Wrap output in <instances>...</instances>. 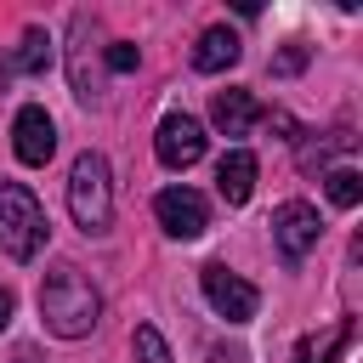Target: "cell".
Here are the masks:
<instances>
[{
  "mask_svg": "<svg viewBox=\"0 0 363 363\" xmlns=\"http://www.w3.org/2000/svg\"><path fill=\"white\" fill-rule=\"evenodd\" d=\"M40 318L51 335L62 340H85L102 318V295L79 278V267H57L45 284H40Z\"/></svg>",
  "mask_w": 363,
  "mask_h": 363,
  "instance_id": "6da1fadb",
  "label": "cell"
},
{
  "mask_svg": "<svg viewBox=\"0 0 363 363\" xmlns=\"http://www.w3.org/2000/svg\"><path fill=\"white\" fill-rule=\"evenodd\" d=\"M153 153H159L164 170L199 164V159H204V125H199L193 113H164L159 130H153Z\"/></svg>",
  "mask_w": 363,
  "mask_h": 363,
  "instance_id": "8992f818",
  "label": "cell"
},
{
  "mask_svg": "<svg viewBox=\"0 0 363 363\" xmlns=\"http://www.w3.org/2000/svg\"><path fill=\"white\" fill-rule=\"evenodd\" d=\"M255 153L250 147H227L221 153V164H216V193L227 199V204H250V193H255Z\"/></svg>",
  "mask_w": 363,
  "mask_h": 363,
  "instance_id": "30bf717a",
  "label": "cell"
},
{
  "mask_svg": "<svg viewBox=\"0 0 363 363\" xmlns=\"http://www.w3.org/2000/svg\"><path fill=\"white\" fill-rule=\"evenodd\" d=\"M91 34H96V23L79 11V17H74V45H68V79H74V96H79V102H96V96H102V85H96V74H91Z\"/></svg>",
  "mask_w": 363,
  "mask_h": 363,
  "instance_id": "8fae6325",
  "label": "cell"
},
{
  "mask_svg": "<svg viewBox=\"0 0 363 363\" xmlns=\"http://www.w3.org/2000/svg\"><path fill=\"white\" fill-rule=\"evenodd\" d=\"M323 193H329V204L352 210V204L363 199V176H357L352 164H340V170H329V176H323Z\"/></svg>",
  "mask_w": 363,
  "mask_h": 363,
  "instance_id": "5bb4252c",
  "label": "cell"
},
{
  "mask_svg": "<svg viewBox=\"0 0 363 363\" xmlns=\"http://www.w3.org/2000/svg\"><path fill=\"white\" fill-rule=\"evenodd\" d=\"M11 147L23 164H45L57 153V119L40 108V102H23L17 119H11Z\"/></svg>",
  "mask_w": 363,
  "mask_h": 363,
  "instance_id": "52a82bcc",
  "label": "cell"
},
{
  "mask_svg": "<svg viewBox=\"0 0 363 363\" xmlns=\"http://www.w3.org/2000/svg\"><path fill=\"white\" fill-rule=\"evenodd\" d=\"M199 284H204V301L227 318V323H250L255 312H261V289L250 284V278H238V272H227L221 261H210L204 272H199Z\"/></svg>",
  "mask_w": 363,
  "mask_h": 363,
  "instance_id": "5b68a950",
  "label": "cell"
},
{
  "mask_svg": "<svg viewBox=\"0 0 363 363\" xmlns=\"http://www.w3.org/2000/svg\"><path fill=\"white\" fill-rule=\"evenodd\" d=\"M51 238V221L40 210V199L23 182H0V244L11 261H34Z\"/></svg>",
  "mask_w": 363,
  "mask_h": 363,
  "instance_id": "3957f363",
  "label": "cell"
},
{
  "mask_svg": "<svg viewBox=\"0 0 363 363\" xmlns=\"http://www.w3.org/2000/svg\"><path fill=\"white\" fill-rule=\"evenodd\" d=\"M130 352H136V363H176V357H170V346H164V335H159L153 323H136Z\"/></svg>",
  "mask_w": 363,
  "mask_h": 363,
  "instance_id": "9a60e30c",
  "label": "cell"
},
{
  "mask_svg": "<svg viewBox=\"0 0 363 363\" xmlns=\"http://www.w3.org/2000/svg\"><path fill=\"white\" fill-rule=\"evenodd\" d=\"M238 57H244V45H238L233 28H204L199 45H193V68H199V74H221V68H233Z\"/></svg>",
  "mask_w": 363,
  "mask_h": 363,
  "instance_id": "7c38bea8",
  "label": "cell"
},
{
  "mask_svg": "<svg viewBox=\"0 0 363 363\" xmlns=\"http://www.w3.org/2000/svg\"><path fill=\"white\" fill-rule=\"evenodd\" d=\"M11 312H17V295H11V289H6V284H0V329H6V323H11Z\"/></svg>",
  "mask_w": 363,
  "mask_h": 363,
  "instance_id": "d6986e66",
  "label": "cell"
},
{
  "mask_svg": "<svg viewBox=\"0 0 363 363\" xmlns=\"http://www.w3.org/2000/svg\"><path fill=\"white\" fill-rule=\"evenodd\" d=\"M210 119H216L221 136H250V125L261 119V102H255L244 85H227V91L210 96Z\"/></svg>",
  "mask_w": 363,
  "mask_h": 363,
  "instance_id": "9c48e42d",
  "label": "cell"
},
{
  "mask_svg": "<svg viewBox=\"0 0 363 363\" xmlns=\"http://www.w3.org/2000/svg\"><path fill=\"white\" fill-rule=\"evenodd\" d=\"M108 68H113V74H130V68H136V45H130V40H113V45H108Z\"/></svg>",
  "mask_w": 363,
  "mask_h": 363,
  "instance_id": "2e32d148",
  "label": "cell"
},
{
  "mask_svg": "<svg viewBox=\"0 0 363 363\" xmlns=\"http://www.w3.org/2000/svg\"><path fill=\"white\" fill-rule=\"evenodd\" d=\"M68 216L85 238H102L113 227V182H108V159L102 153H79L68 170Z\"/></svg>",
  "mask_w": 363,
  "mask_h": 363,
  "instance_id": "7a4b0ae2",
  "label": "cell"
},
{
  "mask_svg": "<svg viewBox=\"0 0 363 363\" xmlns=\"http://www.w3.org/2000/svg\"><path fill=\"white\" fill-rule=\"evenodd\" d=\"M318 238H323V221H318V210L306 199H284L272 210V244H278L284 261H306L318 250Z\"/></svg>",
  "mask_w": 363,
  "mask_h": 363,
  "instance_id": "277c9868",
  "label": "cell"
},
{
  "mask_svg": "<svg viewBox=\"0 0 363 363\" xmlns=\"http://www.w3.org/2000/svg\"><path fill=\"white\" fill-rule=\"evenodd\" d=\"M346 340H352V323H340V335H335V346H329V352H323V357H312V346H306V340H301V346H295V363H329V357H335V352H340V346H346Z\"/></svg>",
  "mask_w": 363,
  "mask_h": 363,
  "instance_id": "e0dca14e",
  "label": "cell"
},
{
  "mask_svg": "<svg viewBox=\"0 0 363 363\" xmlns=\"http://www.w3.org/2000/svg\"><path fill=\"white\" fill-rule=\"evenodd\" d=\"M272 68H278V74H301V68H306V45H284V51L272 57Z\"/></svg>",
  "mask_w": 363,
  "mask_h": 363,
  "instance_id": "ac0fdd59",
  "label": "cell"
},
{
  "mask_svg": "<svg viewBox=\"0 0 363 363\" xmlns=\"http://www.w3.org/2000/svg\"><path fill=\"white\" fill-rule=\"evenodd\" d=\"M6 68H17V74H45V68H51V34H45V28H23L17 51L6 57Z\"/></svg>",
  "mask_w": 363,
  "mask_h": 363,
  "instance_id": "4fadbf2b",
  "label": "cell"
},
{
  "mask_svg": "<svg viewBox=\"0 0 363 363\" xmlns=\"http://www.w3.org/2000/svg\"><path fill=\"white\" fill-rule=\"evenodd\" d=\"M153 216H159V227H164L170 238H199V233L210 227V204H204L193 187H164V193L153 199Z\"/></svg>",
  "mask_w": 363,
  "mask_h": 363,
  "instance_id": "ba28073f",
  "label": "cell"
}]
</instances>
